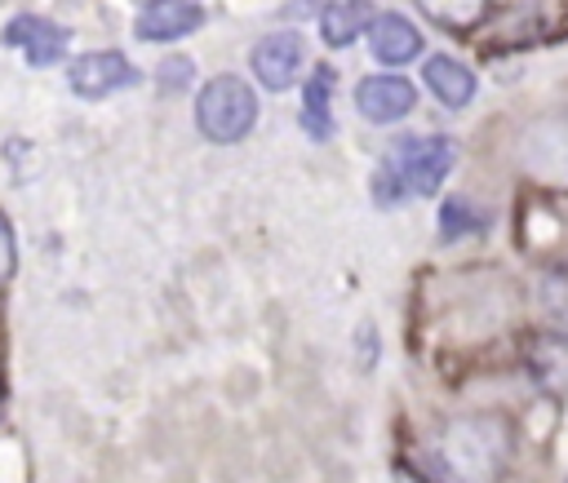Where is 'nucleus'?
<instances>
[{"instance_id":"obj_1","label":"nucleus","mask_w":568,"mask_h":483,"mask_svg":"<svg viewBox=\"0 0 568 483\" xmlns=\"http://www.w3.org/2000/svg\"><path fill=\"white\" fill-rule=\"evenodd\" d=\"M453 164H457L453 137H444V133L404 137L382 160V168L373 177V195H377V204H399L404 195H435L444 186V177L453 173Z\"/></svg>"},{"instance_id":"obj_2","label":"nucleus","mask_w":568,"mask_h":483,"mask_svg":"<svg viewBox=\"0 0 568 483\" xmlns=\"http://www.w3.org/2000/svg\"><path fill=\"white\" fill-rule=\"evenodd\" d=\"M506 425L497 417H466L439 434L435 470L444 483H488L506 461Z\"/></svg>"},{"instance_id":"obj_3","label":"nucleus","mask_w":568,"mask_h":483,"mask_svg":"<svg viewBox=\"0 0 568 483\" xmlns=\"http://www.w3.org/2000/svg\"><path fill=\"white\" fill-rule=\"evenodd\" d=\"M195 124L209 142H240L257 124V97L240 75H213L195 93Z\"/></svg>"},{"instance_id":"obj_4","label":"nucleus","mask_w":568,"mask_h":483,"mask_svg":"<svg viewBox=\"0 0 568 483\" xmlns=\"http://www.w3.org/2000/svg\"><path fill=\"white\" fill-rule=\"evenodd\" d=\"M67 84L71 93L80 97H106V93H120L129 84H138V71L124 53L106 49V53H80L71 66H67Z\"/></svg>"},{"instance_id":"obj_5","label":"nucleus","mask_w":568,"mask_h":483,"mask_svg":"<svg viewBox=\"0 0 568 483\" xmlns=\"http://www.w3.org/2000/svg\"><path fill=\"white\" fill-rule=\"evenodd\" d=\"M302 62H306V44L297 31H271L253 49V75H257V84H266L275 93L302 75Z\"/></svg>"},{"instance_id":"obj_6","label":"nucleus","mask_w":568,"mask_h":483,"mask_svg":"<svg viewBox=\"0 0 568 483\" xmlns=\"http://www.w3.org/2000/svg\"><path fill=\"white\" fill-rule=\"evenodd\" d=\"M355 106L373 124H395L417 106V89L404 75H390V71L386 75H364L355 84Z\"/></svg>"},{"instance_id":"obj_7","label":"nucleus","mask_w":568,"mask_h":483,"mask_svg":"<svg viewBox=\"0 0 568 483\" xmlns=\"http://www.w3.org/2000/svg\"><path fill=\"white\" fill-rule=\"evenodd\" d=\"M200 22H204L200 0H146L133 22V35L164 44V40H182V35L200 31Z\"/></svg>"},{"instance_id":"obj_8","label":"nucleus","mask_w":568,"mask_h":483,"mask_svg":"<svg viewBox=\"0 0 568 483\" xmlns=\"http://www.w3.org/2000/svg\"><path fill=\"white\" fill-rule=\"evenodd\" d=\"M67 31L49 18H36V13H18L9 27H4V44L22 49V58L31 66H53L62 53H67Z\"/></svg>"},{"instance_id":"obj_9","label":"nucleus","mask_w":568,"mask_h":483,"mask_svg":"<svg viewBox=\"0 0 568 483\" xmlns=\"http://www.w3.org/2000/svg\"><path fill=\"white\" fill-rule=\"evenodd\" d=\"M368 49H373L377 62L404 66V62H413L422 53V31L399 13H377L373 27H368Z\"/></svg>"},{"instance_id":"obj_10","label":"nucleus","mask_w":568,"mask_h":483,"mask_svg":"<svg viewBox=\"0 0 568 483\" xmlns=\"http://www.w3.org/2000/svg\"><path fill=\"white\" fill-rule=\"evenodd\" d=\"M422 84H426V89L435 93V102H444L448 111H462V106L475 97V71H470L466 62L448 58V53L426 58V66H422Z\"/></svg>"},{"instance_id":"obj_11","label":"nucleus","mask_w":568,"mask_h":483,"mask_svg":"<svg viewBox=\"0 0 568 483\" xmlns=\"http://www.w3.org/2000/svg\"><path fill=\"white\" fill-rule=\"evenodd\" d=\"M373 27V9H368V0H328L324 9H320V35H324V44H333V49H342V44H351L359 31H368Z\"/></svg>"},{"instance_id":"obj_12","label":"nucleus","mask_w":568,"mask_h":483,"mask_svg":"<svg viewBox=\"0 0 568 483\" xmlns=\"http://www.w3.org/2000/svg\"><path fill=\"white\" fill-rule=\"evenodd\" d=\"M328 97H333V71H328V66H315L311 80H306V93H302V124H306V133L320 137V142L333 133Z\"/></svg>"},{"instance_id":"obj_13","label":"nucleus","mask_w":568,"mask_h":483,"mask_svg":"<svg viewBox=\"0 0 568 483\" xmlns=\"http://www.w3.org/2000/svg\"><path fill=\"white\" fill-rule=\"evenodd\" d=\"M528 363H532V377L546 390H568V337H555V332L537 337Z\"/></svg>"},{"instance_id":"obj_14","label":"nucleus","mask_w":568,"mask_h":483,"mask_svg":"<svg viewBox=\"0 0 568 483\" xmlns=\"http://www.w3.org/2000/svg\"><path fill=\"white\" fill-rule=\"evenodd\" d=\"M417 9L444 31H470L488 13V0H417Z\"/></svg>"},{"instance_id":"obj_15","label":"nucleus","mask_w":568,"mask_h":483,"mask_svg":"<svg viewBox=\"0 0 568 483\" xmlns=\"http://www.w3.org/2000/svg\"><path fill=\"white\" fill-rule=\"evenodd\" d=\"M475 230H484V213L479 208H470V199H444V208H439V235L444 239H457V235H475Z\"/></svg>"},{"instance_id":"obj_16","label":"nucleus","mask_w":568,"mask_h":483,"mask_svg":"<svg viewBox=\"0 0 568 483\" xmlns=\"http://www.w3.org/2000/svg\"><path fill=\"white\" fill-rule=\"evenodd\" d=\"M13 261H18V244H13L9 217L0 213V279H9V275H13Z\"/></svg>"},{"instance_id":"obj_17","label":"nucleus","mask_w":568,"mask_h":483,"mask_svg":"<svg viewBox=\"0 0 568 483\" xmlns=\"http://www.w3.org/2000/svg\"><path fill=\"white\" fill-rule=\"evenodd\" d=\"M160 75H164V80H178V89H182V84L191 80V58H169V62L160 66Z\"/></svg>"},{"instance_id":"obj_18","label":"nucleus","mask_w":568,"mask_h":483,"mask_svg":"<svg viewBox=\"0 0 568 483\" xmlns=\"http://www.w3.org/2000/svg\"><path fill=\"white\" fill-rule=\"evenodd\" d=\"M564 483H568V479H564Z\"/></svg>"}]
</instances>
